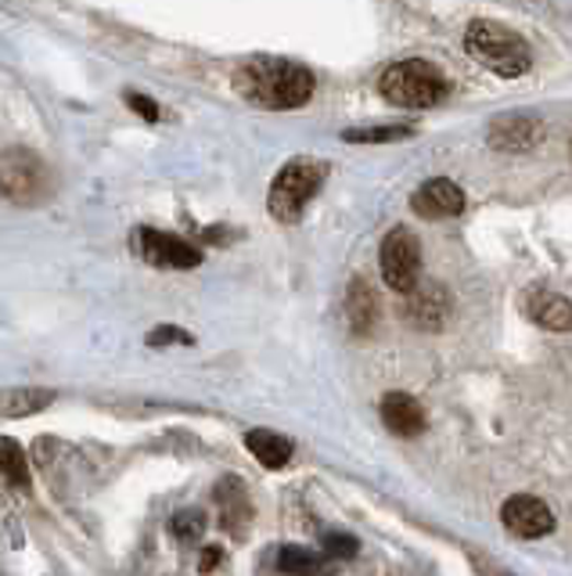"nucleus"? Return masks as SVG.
<instances>
[{
  "instance_id": "nucleus-6",
  "label": "nucleus",
  "mask_w": 572,
  "mask_h": 576,
  "mask_svg": "<svg viewBox=\"0 0 572 576\" xmlns=\"http://www.w3.org/2000/svg\"><path fill=\"white\" fill-rule=\"evenodd\" d=\"M381 278L400 296L417 289V278H422V246H417L414 230L392 227L386 235V241H381Z\"/></svg>"
},
{
  "instance_id": "nucleus-18",
  "label": "nucleus",
  "mask_w": 572,
  "mask_h": 576,
  "mask_svg": "<svg viewBox=\"0 0 572 576\" xmlns=\"http://www.w3.org/2000/svg\"><path fill=\"white\" fill-rule=\"evenodd\" d=\"M0 472L11 486H30V465H25V451L19 440L0 437Z\"/></svg>"
},
{
  "instance_id": "nucleus-12",
  "label": "nucleus",
  "mask_w": 572,
  "mask_h": 576,
  "mask_svg": "<svg viewBox=\"0 0 572 576\" xmlns=\"http://www.w3.org/2000/svg\"><path fill=\"white\" fill-rule=\"evenodd\" d=\"M381 418H386V426L397 432V437H417V432H425V407L417 404L411 393L392 389L381 396Z\"/></svg>"
},
{
  "instance_id": "nucleus-16",
  "label": "nucleus",
  "mask_w": 572,
  "mask_h": 576,
  "mask_svg": "<svg viewBox=\"0 0 572 576\" xmlns=\"http://www.w3.org/2000/svg\"><path fill=\"white\" fill-rule=\"evenodd\" d=\"M533 321L551 331H572V303L565 296H533Z\"/></svg>"
},
{
  "instance_id": "nucleus-13",
  "label": "nucleus",
  "mask_w": 572,
  "mask_h": 576,
  "mask_svg": "<svg viewBox=\"0 0 572 576\" xmlns=\"http://www.w3.org/2000/svg\"><path fill=\"white\" fill-rule=\"evenodd\" d=\"M346 321L353 328V336H371L375 325H378V300L371 285L364 278H353L350 281V292H346Z\"/></svg>"
},
{
  "instance_id": "nucleus-9",
  "label": "nucleus",
  "mask_w": 572,
  "mask_h": 576,
  "mask_svg": "<svg viewBox=\"0 0 572 576\" xmlns=\"http://www.w3.org/2000/svg\"><path fill=\"white\" fill-rule=\"evenodd\" d=\"M501 522L515 537H526V541H537V537H548L554 530L551 508L544 505L540 497H529V494L507 497L504 508H501Z\"/></svg>"
},
{
  "instance_id": "nucleus-22",
  "label": "nucleus",
  "mask_w": 572,
  "mask_h": 576,
  "mask_svg": "<svg viewBox=\"0 0 572 576\" xmlns=\"http://www.w3.org/2000/svg\"><path fill=\"white\" fill-rule=\"evenodd\" d=\"M324 552L332 558H353L357 555V541L350 533H328L324 537Z\"/></svg>"
},
{
  "instance_id": "nucleus-7",
  "label": "nucleus",
  "mask_w": 572,
  "mask_h": 576,
  "mask_svg": "<svg viewBox=\"0 0 572 576\" xmlns=\"http://www.w3.org/2000/svg\"><path fill=\"white\" fill-rule=\"evenodd\" d=\"M134 249L145 263L159 267V271H195L202 263V249H195L191 241L167 235V230L141 227L134 230Z\"/></svg>"
},
{
  "instance_id": "nucleus-2",
  "label": "nucleus",
  "mask_w": 572,
  "mask_h": 576,
  "mask_svg": "<svg viewBox=\"0 0 572 576\" xmlns=\"http://www.w3.org/2000/svg\"><path fill=\"white\" fill-rule=\"evenodd\" d=\"M378 91L397 109H436L450 98V80L425 58H407L378 76Z\"/></svg>"
},
{
  "instance_id": "nucleus-4",
  "label": "nucleus",
  "mask_w": 572,
  "mask_h": 576,
  "mask_svg": "<svg viewBox=\"0 0 572 576\" xmlns=\"http://www.w3.org/2000/svg\"><path fill=\"white\" fill-rule=\"evenodd\" d=\"M328 177V162L313 156H296L277 170L271 195H266V210L277 224H299L302 210L310 206L313 195L321 191Z\"/></svg>"
},
{
  "instance_id": "nucleus-1",
  "label": "nucleus",
  "mask_w": 572,
  "mask_h": 576,
  "mask_svg": "<svg viewBox=\"0 0 572 576\" xmlns=\"http://www.w3.org/2000/svg\"><path fill=\"white\" fill-rule=\"evenodd\" d=\"M234 91L266 112L302 109L313 98V72L288 58H249L234 69Z\"/></svg>"
},
{
  "instance_id": "nucleus-25",
  "label": "nucleus",
  "mask_w": 572,
  "mask_h": 576,
  "mask_svg": "<svg viewBox=\"0 0 572 576\" xmlns=\"http://www.w3.org/2000/svg\"><path fill=\"white\" fill-rule=\"evenodd\" d=\"M216 562H220V547H206V552H202V573H213L216 569Z\"/></svg>"
},
{
  "instance_id": "nucleus-17",
  "label": "nucleus",
  "mask_w": 572,
  "mask_h": 576,
  "mask_svg": "<svg viewBox=\"0 0 572 576\" xmlns=\"http://www.w3.org/2000/svg\"><path fill=\"white\" fill-rule=\"evenodd\" d=\"M55 404V393L50 389H11V393H0V415L8 418H25V415H36L44 407Z\"/></svg>"
},
{
  "instance_id": "nucleus-15",
  "label": "nucleus",
  "mask_w": 572,
  "mask_h": 576,
  "mask_svg": "<svg viewBox=\"0 0 572 576\" xmlns=\"http://www.w3.org/2000/svg\"><path fill=\"white\" fill-rule=\"evenodd\" d=\"M216 501L224 505V530H234L241 533L249 522V497H245V486H241L238 479H224L220 486H216Z\"/></svg>"
},
{
  "instance_id": "nucleus-11",
  "label": "nucleus",
  "mask_w": 572,
  "mask_h": 576,
  "mask_svg": "<svg viewBox=\"0 0 572 576\" xmlns=\"http://www.w3.org/2000/svg\"><path fill=\"white\" fill-rule=\"evenodd\" d=\"M403 317L411 321L414 328H425V331H439L447 325L450 317V296L443 285H417L414 292H407V303H403Z\"/></svg>"
},
{
  "instance_id": "nucleus-3",
  "label": "nucleus",
  "mask_w": 572,
  "mask_h": 576,
  "mask_svg": "<svg viewBox=\"0 0 572 576\" xmlns=\"http://www.w3.org/2000/svg\"><path fill=\"white\" fill-rule=\"evenodd\" d=\"M465 47L468 55L479 58L490 72L504 76V80H515V76H526L533 69L529 44L515 30H507L504 22H490V19L468 22Z\"/></svg>"
},
{
  "instance_id": "nucleus-20",
  "label": "nucleus",
  "mask_w": 572,
  "mask_h": 576,
  "mask_svg": "<svg viewBox=\"0 0 572 576\" xmlns=\"http://www.w3.org/2000/svg\"><path fill=\"white\" fill-rule=\"evenodd\" d=\"M317 566H321V558L307 552V547H285V552L277 555V569L285 576H313Z\"/></svg>"
},
{
  "instance_id": "nucleus-10",
  "label": "nucleus",
  "mask_w": 572,
  "mask_h": 576,
  "mask_svg": "<svg viewBox=\"0 0 572 576\" xmlns=\"http://www.w3.org/2000/svg\"><path fill=\"white\" fill-rule=\"evenodd\" d=\"M411 210L422 216V221H447V216L465 213V191L454 181H447V177H432V181H425L414 191Z\"/></svg>"
},
{
  "instance_id": "nucleus-21",
  "label": "nucleus",
  "mask_w": 572,
  "mask_h": 576,
  "mask_svg": "<svg viewBox=\"0 0 572 576\" xmlns=\"http://www.w3.org/2000/svg\"><path fill=\"white\" fill-rule=\"evenodd\" d=\"M170 530L181 537V541H195V537L206 530V516H202L198 508H187V511H181V516H173Z\"/></svg>"
},
{
  "instance_id": "nucleus-8",
  "label": "nucleus",
  "mask_w": 572,
  "mask_h": 576,
  "mask_svg": "<svg viewBox=\"0 0 572 576\" xmlns=\"http://www.w3.org/2000/svg\"><path fill=\"white\" fill-rule=\"evenodd\" d=\"M490 148L504 151V156H515V151H529L544 140V123L537 115H523V112H504L490 123Z\"/></svg>"
},
{
  "instance_id": "nucleus-5",
  "label": "nucleus",
  "mask_w": 572,
  "mask_h": 576,
  "mask_svg": "<svg viewBox=\"0 0 572 576\" xmlns=\"http://www.w3.org/2000/svg\"><path fill=\"white\" fill-rule=\"evenodd\" d=\"M0 191L15 206H36L50 195V173L44 159L30 148L0 151Z\"/></svg>"
},
{
  "instance_id": "nucleus-19",
  "label": "nucleus",
  "mask_w": 572,
  "mask_h": 576,
  "mask_svg": "<svg viewBox=\"0 0 572 576\" xmlns=\"http://www.w3.org/2000/svg\"><path fill=\"white\" fill-rule=\"evenodd\" d=\"M407 137H414L411 126H353V131H342L346 145H389V140Z\"/></svg>"
},
{
  "instance_id": "nucleus-14",
  "label": "nucleus",
  "mask_w": 572,
  "mask_h": 576,
  "mask_svg": "<svg viewBox=\"0 0 572 576\" xmlns=\"http://www.w3.org/2000/svg\"><path fill=\"white\" fill-rule=\"evenodd\" d=\"M245 447H249L252 458H256L263 468H285L291 461V443L285 437H277V432L252 429L245 437Z\"/></svg>"
},
{
  "instance_id": "nucleus-24",
  "label": "nucleus",
  "mask_w": 572,
  "mask_h": 576,
  "mask_svg": "<svg viewBox=\"0 0 572 576\" xmlns=\"http://www.w3.org/2000/svg\"><path fill=\"white\" fill-rule=\"evenodd\" d=\"M126 105H130L137 115H141L145 123H159V105H156L151 98L137 94V91H126Z\"/></svg>"
},
{
  "instance_id": "nucleus-23",
  "label": "nucleus",
  "mask_w": 572,
  "mask_h": 576,
  "mask_svg": "<svg viewBox=\"0 0 572 576\" xmlns=\"http://www.w3.org/2000/svg\"><path fill=\"white\" fill-rule=\"evenodd\" d=\"M170 342L191 346L195 339H191L184 328H173V325H159V328H156V331H151V336H148V346H170Z\"/></svg>"
}]
</instances>
